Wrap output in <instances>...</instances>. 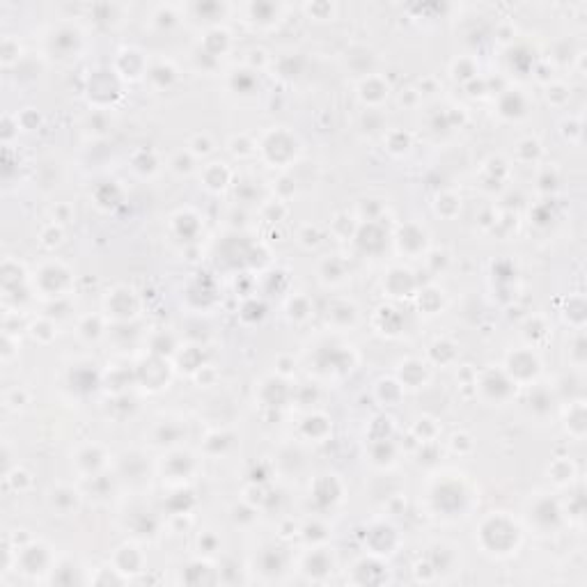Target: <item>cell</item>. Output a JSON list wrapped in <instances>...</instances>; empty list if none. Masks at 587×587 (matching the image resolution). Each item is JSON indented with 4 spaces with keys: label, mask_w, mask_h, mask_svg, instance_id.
<instances>
[{
    "label": "cell",
    "mask_w": 587,
    "mask_h": 587,
    "mask_svg": "<svg viewBox=\"0 0 587 587\" xmlns=\"http://www.w3.org/2000/svg\"><path fill=\"white\" fill-rule=\"evenodd\" d=\"M420 300H431V289H422V291H420ZM440 305H443V296L438 294V296H436V305H434V307L427 305V307H429V314H436V310H440ZM427 307H424V312H427Z\"/></svg>",
    "instance_id": "58"
},
{
    "label": "cell",
    "mask_w": 587,
    "mask_h": 587,
    "mask_svg": "<svg viewBox=\"0 0 587 587\" xmlns=\"http://www.w3.org/2000/svg\"><path fill=\"white\" fill-rule=\"evenodd\" d=\"M257 150L262 152L267 163H271L273 168H287V163H291L298 154V141H296V136L289 134V131L276 129L264 138Z\"/></svg>",
    "instance_id": "2"
},
{
    "label": "cell",
    "mask_w": 587,
    "mask_h": 587,
    "mask_svg": "<svg viewBox=\"0 0 587 587\" xmlns=\"http://www.w3.org/2000/svg\"><path fill=\"white\" fill-rule=\"evenodd\" d=\"M397 244L406 255H420L424 253V248H427V232H424L422 227L408 223V225L399 227Z\"/></svg>",
    "instance_id": "17"
},
{
    "label": "cell",
    "mask_w": 587,
    "mask_h": 587,
    "mask_svg": "<svg viewBox=\"0 0 587 587\" xmlns=\"http://www.w3.org/2000/svg\"><path fill=\"white\" fill-rule=\"evenodd\" d=\"M498 113L503 120H521L527 113V99L521 90H505L498 101Z\"/></svg>",
    "instance_id": "18"
},
{
    "label": "cell",
    "mask_w": 587,
    "mask_h": 587,
    "mask_svg": "<svg viewBox=\"0 0 587 587\" xmlns=\"http://www.w3.org/2000/svg\"><path fill=\"white\" fill-rule=\"evenodd\" d=\"M188 152L193 154L195 159H204V156H209V154L214 152V143H211V138L207 134H197V136L190 138Z\"/></svg>",
    "instance_id": "46"
},
{
    "label": "cell",
    "mask_w": 587,
    "mask_h": 587,
    "mask_svg": "<svg viewBox=\"0 0 587 587\" xmlns=\"http://www.w3.org/2000/svg\"><path fill=\"white\" fill-rule=\"evenodd\" d=\"M436 214L443 216V218H454L459 214L461 209V197H457L454 193H440L436 197V204H434Z\"/></svg>",
    "instance_id": "35"
},
{
    "label": "cell",
    "mask_w": 587,
    "mask_h": 587,
    "mask_svg": "<svg viewBox=\"0 0 587 587\" xmlns=\"http://www.w3.org/2000/svg\"><path fill=\"white\" fill-rule=\"evenodd\" d=\"M383 289H388V294H390L392 298H408L415 294L417 280L408 269L392 267L390 271H388V276L383 280Z\"/></svg>",
    "instance_id": "10"
},
{
    "label": "cell",
    "mask_w": 587,
    "mask_h": 587,
    "mask_svg": "<svg viewBox=\"0 0 587 587\" xmlns=\"http://www.w3.org/2000/svg\"><path fill=\"white\" fill-rule=\"evenodd\" d=\"M141 307L136 291L129 287H115L108 294L106 298V310L108 317H113L117 324H129V319H134Z\"/></svg>",
    "instance_id": "6"
},
{
    "label": "cell",
    "mask_w": 587,
    "mask_h": 587,
    "mask_svg": "<svg viewBox=\"0 0 587 587\" xmlns=\"http://www.w3.org/2000/svg\"><path fill=\"white\" fill-rule=\"evenodd\" d=\"M248 14H251L255 26H273L280 19V5L273 3H253L248 5Z\"/></svg>",
    "instance_id": "24"
},
{
    "label": "cell",
    "mask_w": 587,
    "mask_h": 587,
    "mask_svg": "<svg viewBox=\"0 0 587 587\" xmlns=\"http://www.w3.org/2000/svg\"><path fill=\"white\" fill-rule=\"evenodd\" d=\"M287 204H285L282 200H271V202H264V207H262V216H264V220H269V223H280V220L287 216Z\"/></svg>",
    "instance_id": "47"
},
{
    "label": "cell",
    "mask_w": 587,
    "mask_h": 587,
    "mask_svg": "<svg viewBox=\"0 0 587 587\" xmlns=\"http://www.w3.org/2000/svg\"><path fill=\"white\" fill-rule=\"evenodd\" d=\"M326 319H328V324H333L335 328H351V326H356V321H358V307L351 303V300L337 298L328 305Z\"/></svg>",
    "instance_id": "16"
},
{
    "label": "cell",
    "mask_w": 587,
    "mask_h": 587,
    "mask_svg": "<svg viewBox=\"0 0 587 587\" xmlns=\"http://www.w3.org/2000/svg\"><path fill=\"white\" fill-rule=\"evenodd\" d=\"M296 239L300 246L310 251V248H317L321 244V230L317 225H303V227H298Z\"/></svg>",
    "instance_id": "45"
},
{
    "label": "cell",
    "mask_w": 587,
    "mask_h": 587,
    "mask_svg": "<svg viewBox=\"0 0 587 587\" xmlns=\"http://www.w3.org/2000/svg\"><path fill=\"white\" fill-rule=\"evenodd\" d=\"M154 26L159 28V30H170V28L177 24V14H174V7L170 5H159L156 10H154Z\"/></svg>",
    "instance_id": "42"
},
{
    "label": "cell",
    "mask_w": 587,
    "mask_h": 587,
    "mask_svg": "<svg viewBox=\"0 0 587 587\" xmlns=\"http://www.w3.org/2000/svg\"><path fill=\"white\" fill-rule=\"evenodd\" d=\"M569 97H571V90H569V85H564V83H550L546 87V99L550 106H564L569 101Z\"/></svg>",
    "instance_id": "48"
},
{
    "label": "cell",
    "mask_w": 587,
    "mask_h": 587,
    "mask_svg": "<svg viewBox=\"0 0 587 587\" xmlns=\"http://www.w3.org/2000/svg\"><path fill=\"white\" fill-rule=\"evenodd\" d=\"M374 392H377V397L383 406H395V404L401 399L404 388L399 381H395V379H381Z\"/></svg>",
    "instance_id": "28"
},
{
    "label": "cell",
    "mask_w": 587,
    "mask_h": 587,
    "mask_svg": "<svg viewBox=\"0 0 587 587\" xmlns=\"http://www.w3.org/2000/svg\"><path fill=\"white\" fill-rule=\"evenodd\" d=\"M30 335L39 344H48L51 340H55L57 328H55V324L48 317H42V319H37L35 324L30 326Z\"/></svg>",
    "instance_id": "39"
},
{
    "label": "cell",
    "mask_w": 587,
    "mask_h": 587,
    "mask_svg": "<svg viewBox=\"0 0 587 587\" xmlns=\"http://www.w3.org/2000/svg\"><path fill=\"white\" fill-rule=\"evenodd\" d=\"M147 80L156 90H165V87H170L177 80V69H174L172 62H156L147 69Z\"/></svg>",
    "instance_id": "23"
},
{
    "label": "cell",
    "mask_w": 587,
    "mask_h": 587,
    "mask_svg": "<svg viewBox=\"0 0 587 587\" xmlns=\"http://www.w3.org/2000/svg\"><path fill=\"white\" fill-rule=\"evenodd\" d=\"M273 190H276V195H278V200H282V202H287L289 197L296 193V181H294L291 177H287V174H282L280 179L276 181V186H273Z\"/></svg>",
    "instance_id": "49"
},
{
    "label": "cell",
    "mask_w": 587,
    "mask_h": 587,
    "mask_svg": "<svg viewBox=\"0 0 587 587\" xmlns=\"http://www.w3.org/2000/svg\"><path fill=\"white\" fill-rule=\"evenodd\" d=\"M113 567L120 571V574H138V571H143L145 567L143 550L134 544H122L113 557Z\"/></svg>",
    "instance_id": "14"
},
{
    "label": "cell",
    "mask_w": 587,
    "mask_h": 587,
    "mask_svg": "<svg viewBox=\"0 0 587 587\" xmlns=\"http://www.w3.org/2000/svg\"><path fill=\"white\" fill-rule=\"evenodd\" d=\"M48 503L53 512H57L60 516H69L78 509L80 505V494L69 484H57V487L48 494Z\"/></svg>",
    "instance_id": "13"
},
{
    "label": "cell",
    "mask_w": 587,
    "mask_h": 587,
    "mask_svg": "<svg viewBox=\"0 0 587 587\" xmlns=\"http://www.w3.org/2000/svg\"><path fill=\"white\" fill-rule=\"evenodd\" d=\"M571 363L574 365H585V340H583V335H578L576 337V344H574V356H571Z\"/></svg>",
    "instance_id": "57"
},
{
    "label": "cell",
    "mask_w": 587,
    "mask_h": 587,
    "mask_svg": "<svg viewBox=\"0 0 587 587\" xmlns=\"http://www.w3.org/2000/svg\"><path fill=\"white\" fill-rule=\"evenodd\" d=\"M73 464H76V468L85 477H94V475H99L106 468L108 454H106V450L101 445L87 443V445H83L76 452V459H73Z\"/></svg>",
    "instance_id": "8"
},
{
    "label": "cell",
    "mask_w": 587,
    "mask_h": 587,
    "mask_svg": "<svg viewBox=\"0 0 587 587\" xmlns=\"http://www.w3.org/2000/svg\"><path fill=\"white\" fill-rule=\"evenodd\" d=\"M312 310H314L312 300L307 298V296H303V294H294V296L287 300V314H289V319H294V321L310 319Z\"/></svg>",
    "instance_id": "31"
},
{
    "label": "cell",
    "mask_w": 587,
    "mask_h": 587,
    "mask_svg": "<svg viewBox=\"0 0 587 587\" xmlns=\"http://www.w3.org/2000/svg\"><path fill=\"white\" fill-rule=\"evenodd\" d=\"M388 94H390V85H388V80L383 76H379V73L363 76L361 83H358V99L370 108H377L383 104L388 99Z\"/></svg>",
    "instance_id": "9"
},
{
    "label": "cell",
    "mask_w": 587,
    "mask_h": 587,
    "mask_svg": "<svg viewBox=\"0 0 587 587\" xmlns=\"http://www.w3.org/2000/svg\"><path fill=\"white\" fill-rule=\"evenodd\" d=\"M5 482L10 484L14 491H19V494H24V491L33 487V477L28 471H24V468H14V471H10L5 475Z\"/></svg>",
    "instance_id": "43"
},
{
    "label": "cell",
    "mask_w": 587,
    "mask_h": 587,
    "mask_svg": "<svg viewBox=\"0 0 587 587\" xmlns=\"http://www.w3.org/2000/svg\"><path fill=\"white\" fill-rule=\"evenodd\" d=\"M73 218V211L69 204H55L53 209V223L62 225V223H69V220Z\"/></svg>",
    "instance_id": "56"
},
{
    "label": "cell",
    "mask_w": 587,
    "mask_h": 587,
    "mask_svg": "<svg viewBox=\"0 0 587 587\" xmlns=\"http://www.w3.org/2000/svg\"><path fill=\"white\" fill-rule=\"evenodd\" d=\"M557 170L555 168H544V170L539 172L537 177V183H539V190H544V193H553V190L557 188Z\"/></svg>",
    "instance_id": "50"
},
{
    "label": "cell",
    "mask_w": 587,
    "mask_h": 587,
    "mask_svg": "<svg viewBox=\"0 0 587 587\" xmlns=\"http://www.w3.org/2000/svg\"><path fill=\"white\" fill-rule=\"evenodd\" d=\"M197 548H200V553L211 555V553H216V550L220 548V539L216 537L214 532H202L200 537H197Z\"/></svg>",
    "instance_id": "52"
},
{
    "label": "cell",
    "mask_w": 587,
    "mask_h": 587,
    "mask_svg": "<svg viewBox=\"0 0 587 587\" xmlns=\"http://www.w3.org/2000/svg\"><path fill=\"white\" fill-rule=\"evenodd\" d=\"M567 429L576 440H583L585 436V404L583 399L571 401L567 410Z\"/></svg>",
    "instance_id": "27"
},
{
    "label": "cell",
    "mask_w": 587,
    "mask_h": 587,
    "mask_svg": "<svg viewBox=\"0 0 587 587\" xmlns=\"http://www.w3.org/2000/svg\"><path fill=\"white\" fill-rule=\"evenodd\" d=\"M62 239H64V230H62V225H57V223H48L39 234V244L44 248H48V251L60 246Z\"/></svg>",
    "instance_id": "40"
},
{
    "label": "cell",
    "mask_w": 587,
    "mask_h": 587,
    "mask_svg": "<svg viewBox=\"0 0 587 587\" xmlns=\"http://www.w3.org/2000/svg\"><path fill=\"white\" fill-rule=\"evenodd\" d=\"M117 62H127V67L124 69H115L117 76H124L129 80H138L147 76V69H150V64H147V60L143 57L141 51L136 48H124L120 57H117Z\"/></svg>",
    "instance_id": "20"
},
{
    "label": "cell",
    "mask_w": 587,
    "mask_h": 587,
    "mask_svg": "<svg viewBox=\"0 0 587 587\" xmlns=\"http://www.w3.org/2000/svg\"><path fill=\"white\" fill-rule=\"evenodd\" d=\"M195 471V459L190 452H183V450H177V452H170L163 461V475L170 477V480H186V477H190Z\"/></svg>",
    "instance_id": "12"
},
{
    "label": "cell",
    "mask_w": 587,
    "mask_h": 587,
    "mask_svg": "<svg viewBox=\"0 0 587 587\" xmlns=\"http://www.w3.org/2000/svg\"><path fill=\"white\" fill-rule=\"evenodd\" d=\"M333 567H335V557L328 548H312V553H307L303 562V571L310 578L326 576L333 571Z\"/></svg>",
    "instance_id": "19"
},
{
    "label": "cell",
    "mask_w": 587,
    "mask_h": 587,
    "mask_svg": "<svg viewBox=\"0 0 587 587\" xmlns=\"http://www.w3.org/2000/svg\"><path fill=\"white\" fill-rule=\"evenodd\" d=\"M234 195L239 202H255L257 200V186H246V181H237Z\"/></svg>",
    "instance_id": "54"
},
{
    "label": "cell",
    "mask_w": 587,
    "mask_h": 587,
    "mask_svg": "<svg viewBox=\"0 0 587 587\" xmlns=\"http://www.w3.org/2000/svg\"><path fill=\"white\" fill-rule=\"evenodd\" d=\"M181 438V427H177L174 422H159L154 427V440L156 445H172Z\"/></svg>",
    "instance_id": "36"
},
{
    "label": "cell",
    "mask_w": 587,
    "mask_h": 587,
    "mask_svg": "<svg viewBox=\"0 0 587 587\" xmlns=\"http://www.w3.org/2000/svg\"><path fill=\"white\" fill-rule=\"evenodd\" d=\"M468 447V450H473L475 447V443H473V438L468 436V434H464V431H461V434H454L452 438H450V447L454 452H459L461 454V447Z\"/></svg>",
    "instance_id": "55"
},
{
    "label": "cell",
    "mask_w": 587,
    "mask_h": 587,
    "mask_svg": "<svg viewBox=\"0 0 587 587\" xmlns=\"http://www.w3.org/2000/svg\"><path fill=\"white\" fill-rule=\"evenodd\" d=\"M330 431H333V422H330L328 417L321 415V413L307 415L305 420H303V424H300V434H303L305 438H312L314 443H321V440H324Z\"/></svg>",
    "instance_id": "22"
},
{
    "label": "cell",
    "mask_w": 587,
    "mask_h": 587,
    "mask_svg": "<svg viewBox=\"0 0 587 587\" xmlns=\"http://www.w3.org/2000/svg\"><path fill=\"white\" fill-rule=\"evenodd\" d=\"M562 518H564V512L560 507V503L553 500L550 496L534 498L530 503V507H527V521H530V525L537 527L541 534L557 530V527L562 525Z\"/></svg>",
    "instance_id": "4"
},
{
    "label": "cell",
    "mask_w": 587,
    "mask_h": 587,
    "mask_svg": "<svg viewBox=\"0 0 587 587\" xmlns=\"http://www.w3.org/2000/svg\"><path fill=\"white\" fill-rule=\"evenodd\" d=\"M505 372L514 383H530L539 377L541 372V361L537 358L532 349H518L507 356V365Z\"/></svg>",
    "instance_id": "5"
},
{
    "label": "cell",
    "mask_w": 587,
    "mask_h": 587,
    "mask_svg": "<svg viewBox=\"0 0 587 587\" xmlns=\"http://www.w3.org/2000/svg\"><path fill=\"white\" fill-rule=\"evenodd\" d=\"M541 154H544V150H541V143L537 138H523L516 145V159L523 161V163H537Z\"/></svg>",
    "instance_id": "33"
},
{
    "label": "cell",
    "mask_w": 587,
    "mask_h": 587,
    "mask_svg": "<svg viewBox=\"0 0 587 587\" xmlns=\"http://www.w3.org/2000/svg\"><path fill=\"white\" fill-rule=\"evenodd\" d=\"M452 78L459 80V83H471L473 78H477V64L473 57H459V60L452 62Z\"/></svg>",
    "instance_id": "34"
},
{
    "label": "cell",
    "mask_w": 587,
    "mask_h": 587,
    "mask_svg": "<svg viewBox=\"0 0 587 587\" xmlns=\"http://www.w3.org/2000/svg\"><path fill=\"white\" fill-rule=\"evenodd\" d=\"M319 278L326 285H337L347 278V267H344V262L340 260V257L330 255V257H326V260L319 262Z\"/></svg>",
    "instance_id": "25"
},
{
    "label": "cell",
    "mask_w": 587,
    "mask_h": 587,
    "mask_svg": "<svg viewBox=\"0 0 587 587\" xmlns=\"http://www.w3.org/2000/svg\"><path fill=\"white\" fill-rule=\"evenodd\" d=\"M19 53H21L19 42H14L12 37H5V42H3V64L5 67H12V64L21 57Z\"/></svg>",
    "instance_id": "51"
},
{
    "label": "cell",
    "mask_w": 587,
    "mask_h": 587,
    "mask_svg": "<svg viewBox=\"0 0 587 587\" xmlns=\"http://www.w3.org/2000/svg\"><path fill=\"white\" fill-rule=\"evenodd\" d=\"M303 10L310 14L314 21H333L337 14V5L335 3H312V5H303Z\"/></svg>",
    "instance_id": "44"
},
{
    "label": "cell",
    "mask_w": 587,
    "mask_h": 587,
    "mask_svg": "<svg viewBox=\"0 0 587 587\" xmlns=\"http://www.w3.org/2000/svg\"><path fill=\"white\" fill-rule=\"evenodd\" d=\"M427 379H429L427 363L417 361V358H408V361H404L399 365L401 388H413V390H417V388H422L424 383H427Z\"/></svg>",
    "instance_id": "15"
},
{
    "label": "cell",
    "mask_w": 587,
    "mask_h": 587,
    "mask_svg": "<svg viewBox=\"0 0 587 587\" xmlns=\"http://www.w3.org/2000/svg\"><path fill=\"white\" fill-rule=\"evenodd\" d=\"M195 161L197 159L188 150H181L170 159V170L174 174H179V177H186V174H190L195 170Z\"/></svg>",
    "instance_id": "38"
},
{
    "label": "cell",
    "mask_w": 587,
    "mask_h": 587,
    "mask_svg": "<svg viewBox=\"0 0 587 587\" xmlns=\"http://www.w3.org/2000/svg\"><path fill=\"white\" fill-rule=\"evenodd\" d=\"M269 64V55L264 48H253L251 53H248V69H253L257 73V69L267 67Z\"/></svg>",
    "instance_id": "53"
},
{
    "label": "cell",
    "mask_w": 587,
    "mask_h": 587,
    "mask_svg": "<svg viewBox=\"0 0 587 587\" xmlns=\"http://www.w3.org/2000/svg\"><path fill=\"white\" fill-rule=\"evenodd\" d=\"M51 298H62L71 287V271L62 262H46L35 273V289Z\"/></svg>",
    "instance_id": "3"
},
{
    "label": "cell",
    "mask_w": 587,
    "mask_h": 587,
    "mask_svg": "<svg viewBox=\"0 0 587 587\" xmlns=\"http://www.w3.org/2000/svg\"><path fill=\"white\" fill-rule=\"evenodd\" d=\"M87 92H90V101H94V106L104 110L106 106H110L117 97H120V80H117V73L108 71V69L94 71Z\"/></svg>",
    "instance_id": "7"
},
{
    "label": "cell",
    "mask_w": 587,
    "mask_h": 587,
    "mask_svg": "<svg viewBox=\"0 0 587 587\" xmlns=\"http://www.w3.org/2000/svg\"><path fill=\"white\" fill-rule=\"evenodd\" d=\"M200 181H202L209 190H214V193H220V190H225V188L232 183V170H230V165L223 163V161H211V163H207V165L202 168Z\"/></svg>",
    "instance_id": "11"
},
{
    "label": "cell",
    "mask_w": 587,
    "mask_h": 587,
    "mask_svg": "<svg viewBox=\"0 0 587 587\" xmlns=\"http://www.w3.org/2000/svg\"><path fill=\"white\" fill-rule=\"evenodd\" d=\"M527 404H530V410L534 415L544 417L553 410V395H550L546 388H534V390H530V399H527Z\"/></svg>",
    "instance_id": "32"
},
{
    "label": "cell",
    "mask_w": 587,
    "mask_h": 587,
    "mask_svg": "<svg viewBox=\"0 0 587 587\" xmlns=\"http://www.w3.org/2000/svg\"><path fill=\"white\" fill-rule=\"evenodd\" d=\"M548 473H550V477H553L555 484L564 487V484H571V482H574L576 466H574V461H571L569 457H562V459H555L553 464H550Z\"/></svg>",
    "instance_id": "30"
},
{
    "label": "cell",
    "mask_w": 587,
    "mask_h": 587,
    "mask_svg": "<svg viewBox=\"0 0 587 587\" xmlns=\"http://www.w3.org/2000/svg\"><path fill=\"white\" fill-rule=\"evenodd\" d=\"M480 544L487 553L512 555L521 544V527L505 512H494L480 525Z\"/></svg>",
    "instance_id": "1"
},
{
    "label": "cell",
    "mask_w": 587,
    "mask_h": 587,
    "mask_svg": "<svg viewBox=\"0 0 587 587\" xmlns=\"http://www.w3.org/2000/svg\"><path fill=\"white\" fill-rule=\"evenodd\" d=\"M230 46H232V39H230V33L225 30V28H209L207 33H204V39H202V44H200V48L204 51V53L207 55H211V57H218L220 55H225L227 51H230Z\"/></svg>",
    "instance_id": "21"
},
{
    "label": "cell",
    "mask_w": 587,
    "mask_h": 587,
    "mask_svg": "<svg viewBox=\"0 0 587 587\" xmlns=\"http://www.w3.org/2000/svg\"><path fill=\"white\" fill-rule=\"evenodd\" d=\"M230 87L237 94H253V90L257 87V73L253 69H234L230 73Z\"/></svg>",
    "instance_id": "29"
},
{
    "label": "cell",
    "mask_w": 587,
    "mask_h": 587,
    "mask_svg": "<svg viewBox=\"0 0 587 587\" xmlns=\"http://www.w3.org/2000/svg\"><path fill=\"white\" fill-rule=\"evenodd\" d=\"M386 145H388V152H390V154H397V156H399V154H406L408 147H410V134L395 129V131L388 134Z\"/></svg>",
    "instance_id": "41"
},
{
    "label": "cell",
    "mask_w": 587,
    "mask_h": 587,
    "mask_svg": "<svg viewBox=\"0 0 587 587\" xmlns=\"http://www.w3.org/2000/svg\"><path fill=\"white\" fill-rule=\"evenodd\" d=\"M257 147H260V145H257L253 138L246 136V134L234 136L232 141H230V152H232L237 159H251L253 154H257Z\"/></svg>",
    "instance_id": "37"
},
{
    "label": "cell",
    "mask_w": 587,
    "mask_h": 587,
    "mask_svg": "<svg viewBox=\"0 0 587 587\" xmlns=\"http://www.w3.org/2000/svg\"><path fill=\"white\" fill-rule=\"evenodd\" d=\"M104 330H106L104 317H99V314H87V317L80 319L78 326H76L78 337H80V340H85V342L99 340V337L104 335Z\"/></svg>",
    "instance_id": "26"
}]
</instances>
